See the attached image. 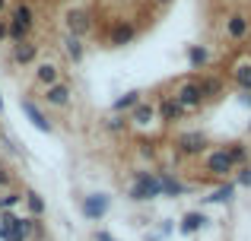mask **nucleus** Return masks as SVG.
<instances>
[{"label":"nucleus","mask_w":251,"mask_h":241,"mask_svg":"<svg viewBox=\"0 0 251 241\" xmlns=\"http://www.w3.org/2000/svg\"><path fill=\"white\" fill-rule=\"evenodd\" d=\"M162 197V184H159V172H134L127 187V200L130 203H150V200Z\"/></svg>","instance_id":"f257e3e1"},{"label":"nucleus","mask_w":251,"mask_h":241,"mask_svg":"<svg viewBox=\"0 0 251 241\" xmlns=\"http://www.w3.org/2000/svg\"><path fill=\"white\" fill-rule=\"evenodd\" d=\"M175 162L181 159H197V155H203L210 149V136L203 133V130H181V133L175 136Z\"/></svg>","instance_id":"f03ea898"},{"label":"nucleus","mask_w":251,"mask_h":241,"mask_svg":"<svg viewBox=\"0 0 251 241\" xmlns=\"http://www.w3.org/2000/svg\"><path fill=\"white\" fill-rule=\"evenodd\" d=\"M32 25H35V10L29 3H16L10 13V42H29Z\"/></svg>","instance_id":"7ed1b4c3"},{"label":"nucleus","mask_w":251,"mask_h":241,"mask_svg":"<svg viewBox=\"0 0 251 241\" xmlns=\"http://www.w3.org/2000/svg\"><path fill=\"white\" fill-rule=\"evenodd\" d=\"M172 99L181 105V111L188 114V111H201L207 102H203V95H201V86H197V80H181L175 86V92H172Z\"/></svg>","instance_id":"20e7f679"},{"label":"nucleus","mask_w":251,"mask_h":241,"mask_svg":"<svg viewBox=\"0 0 251 241\" xmlns=\"http://www.w3.org/2000/svg\"><path fill=\"white\" fill-rule=\"evenodd\" d=\"M203 172H207L210 178H229V175L235 172L226 146L223 149H207V153H203Z\"/></svg>","instance_id":"39448f33"},{"label":"nucleus","mask_w":251,"mask_h":241,"mask_svg":"<svg viewBox=\"0 0 251 241\" xmlns=\"http://www.w3.org/2000/svg\"><path fill=\"white\" fill-rule=\"evenodd\" d=\"M80 210H83V216L89 219V222H102V219L108 216V210H111V197H108L105 191L86 194L83 203H80Z\"/></svg>","instance_id":"423d86ee"},{"label":"nucleus","mask_w":251,"mask_h":241,"mask_svg":"<svg viewBox=\"0 0 251 241\" xmlns=\"http://www.w3.org/2000/svg\"><path fill=\"white\" fill-rule=\"evenodd\" d=\"M64 25H67V35L74 38H86L92 32V16L80 6H70L67 13H64Z\"/></svg>","instance_id":"0eeeda50"},{"label":"nucleus","mask_w":251,"mask_h":241,"mask_svg":"<svg viewBox=\"0 0 251 241\" xmlns=\"http://www.w3.org/2000/svg\"><path fill=\"white\" fill-rule=\"evenodd\" d=\"M19 111L32 121V127H35V130H42V133H54V124L48 121V114H45L32 99H23V95H19Z\"/></svg>","instance_id":"6e6552de"},{"label":"nucleus","mask_w":251,"mask_h":241,"mask_svg":"<svg viewBox=\"0 0 251 241\" xmlns=\"http://www.w3.org/2000/svg\"><path fill=\"white\" fill-rule=\"evenodd\" d=\"M42 99H45V105H51V108H67L70 102H74V86L61 80V83H54V86L45 89Z\"/></svg>","instance_id":"1a4fd4ad"},{"label":"nucleus","mask_w":251,"mask_h":241,"mask_svg":"<svg viewBox=\"0 0 251 241\" xmlns=\"http://www.w3.org/2000/svg\"><path fill=\"white\" fill-rule=\"evenodd\" d=\"M134 38H137V25L130 22V19H118V22L111 25L108 44H115V48H124V44H130Z\"/></svg>","instance_id":"9d476101"},{"label":"nucleus","mask_w":251,"mask_h":241,"mask_svg":"<svg viewBox=\"0 0 251 241\" xmlns=\"http://www.w3.org/2000/svg\"><path fill=\"white\" fill-rule=\"evenodd\" d=\"M248 32H251V19L245 13H232V16L226 19V35L232 38V42H245Z\"/></svg>","instance_id":"9b49d317"},{"label":"nucleus","mask_w":251,"mask_h":241,"mask_svg":"<svg viewBox=\"0 0 251 241\" xmlns=\"http://www.w3.org/2000/svg\"><path fill=\"white\" fill-rule=\"evenodd\" d=\"M156 118H159V124H175V121L184 118V111L172 95H162V102L156 105Z\"/></svg>","instance_id":"f8f14e48"},{"label":"nucleus","mask_w":251,"mask_h":241,"mask_svg":"<svg viewBox=\"0 0 251 241\" xmlns=\"http://www.w3.org/2000/svg\"><path fill=\"white\" fill-rule=\"evenodd\" d=\"M35 83L42 89H48V86H54V83H61V67H57L54 61H42L35 67Z\"/></svg>","instance_id":"ddd939ff"},{"label":"nucleus","mask_w":251,"mask_h":241,"mask_svg":"<svg viewBox=\"0 0 251 241\" xmlns=\"http://www.w3.org/2000/svg\"><path fill=\"white\" fill-rule=\"evenodd\" d=\"M13 64H16V67H25V64H35V57H38V44L32 42H16L13 44Z\"/></svg>","instance_id":"4468645a"},{"label":"nucleus","mask_w":251,"mask_h":241,"mask_svg":"<svg viewBox=\"0 0 251 241\" xmlns=\"http://www.w3.org/2000/svg\"><path fill=\"white\" fill-rule=\"evenodd\" d=\"M127 121L134 124V127H150V124L156 121V105H153V102H147V99H143L140 105H137L134 111L127 114Z\"/></svg>","instance_id":"2eb2a0df"},{"label":"nucleus","mask_w":251,"mask_h":241,"mask_svg":"<svg viewBox=\"0 0 251 241\" xmlns=\"http://www.w3.org/2000/svg\"><path fill=\"white\" fill-rule=\"evenodd\" d=\"M140 102H143V92H140V89H130V92H124V95H118V99H115L111 111H115V114H130Z\"/></svg>","instance_id":"dca6fc26"},{"label":"nucleus","mask_w":251,"mask_h":241,"mask_svg":"<svg viewBox=\"0 0 251 241\" xmlns=\"http://www.w3.org/2000/svg\"><path fill=\"white\" fill-rule=\"evenodd\" d=\"M197 86H201L203 102L223 99V80H220V76H201V80H197Z\"/></svg>","instance_id":"f3484780"},{"label":"nucleus","mask_w":251,"mask_h":241,"mask_svg":"<svg viewBox=\"0 0 251 241\" xmlns=\"http://www.w3.org/2000/svg\"><path fill=\"white\" fill-rule=\"evenodd\" d=\"M232 83L242 89V92H251V57H242L232 67Z\"/></svg>","instance_id":"a211bd4d"},{"label":"nucleus","mask_w":251,"mask_h":241,"mask_svg":"<svg viewBox=\"0 0 251 241\" xmlns=\"http://www.w3.org/2000/svg\"><path fill=\"white\" fill-rule=\"evenodd\" d=\"M159 184H162V197H184L188 194V184H181L172 172H159Z\"/></svg>","instance_id":"6ab92c4d"},{"label":"nucleus","mask_w":251,"mask_h":241,"mask_svg":"<svg viewBox=\"0 0 251 241\" xmlns=\"http://www.w3.org/2000/svg\"><path fill=\"white\" fill-rule=\"evenodd\" d=\"M207 222H210V219L203 216L201 210H191V213H184V216H181V225H178V229H181L184 235H194V232L207 229Z\"/></svg>","instance_id":"aec40b11"},{"label":"nucleus","mask_w":251,"mask_h":241,"mask_svg":"<svg viewBox=\"0 0 251 241\" xmlns=\"http://www.w3.org/2000/svg\"><path fill=\"white\" fill-rule=\"evenodd\" d=\"M210 64V48L207 44H188V67L191 70H203Z\"/></svg>","instance_id":"412c9836"},{"label":"nucleus","mask_w":251,"mask_h":241,"mask_svg":"<svg viewBox=\"0 0 251 241\" xmlns=\"http://www.w3.org/2000/svg\"><path fill=\"white\" fill-rule=\"evenodd\" d=\"M226 153H229V159H232V165H235V168L251 165V149L245 146V143H229Z\"/></svg>","instance_id":"4be33fe9"},{"label":"nucleus","mask_w":251,"mask_h":241,"mask_svg":"<svg viewBox=\"0 0 251 241\" xmlns=\"http://www.w3.org/2000/svg\"><path fill=\"white\" fill-rule=\"evenodd\" d=\"M23 203L29 206V216H32V219H42V216H45V210H48L38 191H25V194H23Z\"/></svg>","instance_id":"5701e85b"},{"label":"nucleus","mask_w":251,"mask_h":241,"mask_svg":"<svg viewBox=\"0 0 251 241\" xmlns=\"http://www.w3.org/2000/svg\"><path fill=\"white\" fill-rule=\"evenodd\" d=\"M64 54H67L74 64H83V57H86V44H83V38L67 35V38H64Z\"/></svg>","instance_id":"b1692460"},{"label":"nucleus","mask_w":251,"mask_h":241,"mask_svg":"<svg viewBox=\"0 0 251 241\" xmlns=\"http://www.w3.org/2000/svg\"><path fill=\"white\" fill-rule=\"evenodd\" d=\"M232 194H235V184H232V181H226V184L216 187L210 197H203V203H229V200H232Z\"/></svg>","instance_id":"393cba45"},{"label":"nucleus","mask_w":251,"mask_h":241,"mask_svg":"<svg viewBox=\"0 0 251 241\" xmlns=\"http://www.w3.org/2000/svg\"><path fill=\"white\" fill-rule=\"evenodd\" d=\"M102 127L108 130V133H124V130L130 127V121H127V114H111V118L102 121Z\"/></svg>","instance_id":"a878e982"},{"label":"nucleus","mask_w":251,"mask_h":241,"mask_svg":"<svg viewBox=\"0 0 251 241\" xmlns=\"http://www.w3.org/2000/svg\"><path fill=\"white\" fill-rule=\"evenodd\" d=\"M19 203H23V194L19 191H6L3 197H0V213H10L13 206H19Z\"/></svg>","instance_id":"bb28decb"},{"label":"nucleus","mask_w":251,"mask_h":241,"mask_svg":"<svg viewBox=\"0 0 251 241\" xmlns=\"http://www.w3.org/2000/svg\"><path fill=\"white\" fill-rule=\"evenodd\" d=\"M235 187H251V165H245L239 172V181H235Z\"/></svg>","instance_id":"cd10ccee"},{"label":"nucleus","mask_w":251,"mask_h":241,"mask_svg":"<svg viewBox=\"0 0 251 241\" xmlns=\"http://www.w3.org/2000/svg\"><path fill=\"white\" fill-rule=\"evenodd\" d=\"M10 184H13V175H10V168H3V165H0V191H6Z\"/></svg>","instance_id":"c85d7f7f"},{"label":"nucleus","mask_w":251,"mask_h":241,"mask_svg":"<svg viewBox=\"0 0 251 241\" xmlns=\"http://www.w3.org/2000/svg\"><path fill=\"white\" fill-rule=\"evenodd\" d=\"M10 38V19H0V42Z\"/></svg>","instance_id":"c756f323"},{"label":"nucleus","mask_w":251,"mask_h":241,"mask_svg":"<svg viewBox=\"0 0 251 241\" xmlns=\"http://www.w3.org/2000/svg\"><path fill=\"white\" fill-rule=\"evenodd\" d=\"M140 155H147V159H153V155H156V149L150 146V143H140Z\"/></svg>","instance_id":"7c9ffc66"},{"label":"nucleus","mask_w":251,"mask_h":241,"mask_svg":"<svg viewBox=\"0 0 251 241\" xmlns=\"http://www.w3.org/2000/svg\"><path fill=\"white\" fill-rule=\"evenodd\" d=\"M96 241H118V238H115V235H108L105 229H99V232H96Z\"/></svg>","instance_id":"2f4dec72"},{"label":"nucleus","mask_w":251,"mask_h":241,"mask_svg":"<svg viewBox=\"0 0 251 241\" xmlns=\"http://www.w3.org/2000/svg\"><path fill=\"white\" fill-rule=\"evenodd\" d=\"M239 102H242V105H251V92H242V95H239Z\"/></svg>","instance_id":"473e14b6"},{"label":"nucleus","mask_w":251,"mask_h":241,"mask_svg":"<svg viewBox=\"0 0 251 241\" xmlns=\"http://www.w3.org/2000/svg\"><path fill=\"white\" fill-rule=\"evenodd\" d=\"M6 10V0H0V13H3Z\"/></svg>","instance_id":"72a5a7b5"},{"label":"nucleus","mask_w":251,"mask_h":241,"mask_svg":"<svg viewBox=\"0 0 251 241\" xmlns=\"http://www.w3.org/2000/svg\"><path fill=\"white\" fill-rule=\"evenodd\" d=\"M0 114H3V95H0Z\"/></svg>","instance_id":"f704fd0d"},{"label":"nucleus","mask_w":251,"mask_h":241,"mask_svg":"<svg viewBox=\"0 0 251 241\" xmlns=\"http://www.w3.org/2000/svg\"><path fill=\"white\" fill-rule=\"evenodd\" d=\"M156 3H172V0H156Z\"/></svg>","instance_id":"c9c22d12"},{"label":"nucleus","mask_w":251,"mask_h":241,"mask_svg":"<svg viewBox=\"0 0 251 241\" xmlns=\"http://www.w3.org/2000/svg\"><path fill=\"white\" fill-rule=\"evenodd\" d=\"M248 133H251V121H248Z\"/></svg>","instance_id":"e433bc0d"}]
</instances>
